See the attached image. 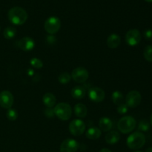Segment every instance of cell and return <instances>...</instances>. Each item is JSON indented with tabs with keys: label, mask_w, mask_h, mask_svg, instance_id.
Here are the masks:
<instances>
[{
	"label": "cell",
	"mask_w": 152,
	"mask_h": 152,
	"mask_svg": "<svg viewBox=\"0 0 152 152\" xmlns=\"http://www.w3.org/2000/svg\"><path fill=\"white\" fill-rule=\"evenodd\" d=\"M143 56L148 62H152V45H147L144 48Z\"/></svg>",
	"instance_id": "cb8c5ba5"
},
{
	"label": "cell",
	"mask_w": 152,
	"mask_h": 152,
	"mask_svg": "<svg viewBox=\"0 0 152 152\" xmlns=\"http://www.w3.org/2000/svg\"><path fill=\"white\" fill-rule=\"evenodd\" d=\"M16 30L13 27H7L4 30V32H3L4 37L7 39H11L16 36Z\"/></svg>",
	"instance_id": "7402d4cb"
},
{
	"label": "cell",
	"mask_w": 152,
	"mask_h": 152,
	"mask_svg": "<svg viewBox=\"0 0 152 152\" xmlns=\"http://www.w3.org/2000/svg\"><path fill=\"white\" fill-rule=\"evenodd\" d=\"M79 148V143L74 139H66L60 145V152H77Z\"/></svg>",
	"instance_id": "7c38bea8"
},
{
	"label": "cell",
	"mask_w": 152,
	"mask_h": 152,
	"mask_svg": "<svg viewBox=\"0 0 152 152\" xmlns=\"http://www.w3.org/2000/svg\"><path fill=\"white\" fill-rule=\"evenodd\" d=\"M142 100L140 93L137 91H132L129 92L126 97V104L129 108H134L139 106Z\"/></svg>",
	"instance_id": "52a82bcc"
},
{
	"label": "cell",
	"mask_w": 152,
	"mask_h": 152,
	"mask_svg": "<svg viewBox=\"0 0 152 152\" xmlns=\"http://www.w3.org/2000/svg\"><path fill=\"white\" fill-rule=\"evenodd\" d=\"M13 96L8 91H3L0 93V106L5 109L11 108L13 104Z\"/></svg>",
	"instance_id": "30bf717a"
},
{
	"label": "cell",
	"mask_w": 152,
	"mask_h": 152,
	"mask_svg": "<svg viewBox=\"0 0 152 152\" xmlns=\"http://www.w3.org/2000/svg\"><path fill=\"white\" fill-rule=\"evenodd\" d=\"M145 1L147 2H152V0H145Z\"/></svg>",
	"instance_id": "e575fe53"
},
{
	"label": "cell",
	"mask_w": 152,
	"mask_h": 152,
	"mask_svg": "<svg viewBox=\"0 0 152 152\" xmlns=\"http://www.w3.org/2000/svg\"><path fill=\"white\" fill-rule=\"evenodd\" d=\"M54 114L56 117H57L59 120H68L71 118L72 115V109L69 104L66 102H60L57 104L54 107Z\"/></svg>",
	"instance_id": "3957f363"
},
{
	"label": "cell",
	"mask_w": 152,
	"mask_h": 152,
	"mask_svg": "<svg viewBox=\"0 0 152 152\" xmlns=\"http://www.w3.org/2000/svg\"><path fill=\"white\" fill-rule=\"evenodd\" d=\"M71 76L68 73H62L58 77V80H59V83L62 85H65V84H68L70 81H71Z\"/></svg>",
	"instance_id": "603a6c76"
},
{
	"label": "cell",
	"mask_w": 152,
	"mask_h": 152,
	"mask_svg": "<svg viewBox=\"0 0 152 152\" xmlns=\"http://www.w3.org/2000/svg\"><path fill=\"white\" fill-rule=\"evenodd\" d=\"M69 132L74 136L79 137L83 134L86 131V126L84 122L80 119L72 120L69 124Z\"/></svg>",
	"instance_id": "8992f818"
},
{
	"label": "cell",
	"mask_w": 152,
	"mask_h": 152,
	"mask_svg": "<svg viewBox=\"0 0 152 152\" xmlns=\"http://www.w3.org/2000/svg\"><path fill=\"white\" fill-rule=\"evenodd\" d=\"M128 147L131 149H139L145 143V137L142 132H134L129 135L126 141Z\"/></svg>",
	"instance_id": "7a4b0ae2"
},
{
	"label": "cell",
	"mask_w": 152,
	"mask_h": 152,
	"mask_svg": "<svg viewBox=\"0 0 152 152\" xmlns=\"http://www.w3.org/2000/svg\"><path fill=\"white\" fill-rule=\"evenodd\" d=\"M44 114L48 118L51 119L55 117V114L54 111H53V109L52 108H47L44 111Z\"/></svg>",
	"instance_id": "f1b7e54d"
},
{
	"label": "cell",
	"mask_w": 152,
	"mask_h": 152,
	"mask_svg": "<svg viewBox=\"0 0 152 152\" xmlns=\"http://www.w3.org/2000/svg\"><path fill=\"white\" fill-rule=\"evenodd\" d=\"M74 111L75 115L79 118H85L87 116L88 108L84 104L77 103L74 106Z\"/></svg>",
	"instance_id": "e0dca14e"
},
{
	"label": "cell",
	"mask_w": 152,
	"mask_h": 152,
	"mask_svg": "<svg viewBox=\"0 0 152 152\" xmlns=\"http://www.w3.org/2000/svg\"><path fill=\"white\" fill-rule=\"evenodd\" d=\"M99 152H111V151L108 149V148H102V149L99 151Z\"/></svg>",
	"instance_id": "1f68e13d"
},
{
	"label": "cell",
	"mask_w": 152,
	"mask_h": 152,
	"mask_svg": "<svg viewBox=\"0 0 152 152\" xmlns=\"http://www.w3.org/2000/svg\"><path fill=\"white\" fill-rule=\"evenodd\" d=\"M6 116H7V118L9 120H10V121H15L18 117V113L15 109L10 108V109H7Z\"/></svg>",
	"instance_id": "4316f807"
},
{
	"label": "cell",
	"mask_w": 152,
	"mask_h": 152,
	"mask_svg": "<svg viewBox=\"0 0 152 152\" xmlns=\"http://www.w3.org/2000/svg\"><path fill=\"white\" fill-rule=\"evenodd\" d=\"M137 122L134 117L131 116L123 117L119 120L117 128L120 132L123 134H129L132 132L136 127Z\"/></svg>",
	"instance_id": "277c9868"
},
{
	"label": "cell",
	"mask_w": 152,
	"mask_h": 152,
	"mask_svg": "<svg viewBox=\"0 0 152 152\" xmlns=\"http://www.w3.org/2000/svg\"><path fill=\"white\" fill-rule=\"evenodd\" d=\"M86 94V89L82 86H76L71 90V96L76 99H82Z\"/></svg>",
	"instance_id": "d6986e66"
},
{
	"label": "cell",
	"mask_w": 152,
	"mask_h": 152,
	"mask_svg": "<svg viewBox=\"0 0 152 152\" xmlns=\"http://www.w3.org/2000/svg\"><path fill=\"white\" fill-rule=\"evenodd\" d=\"M89 99L94 102H101L104 100L105 94L102 88L98 87H94L88 91Z\"/></svg>",
	"instance_id": "8fae6325"
},
{
	"label": "cell",
	"mask_w": 152,
	"mask_h": 152,
	"mask_svg": "<svg viewBox=\"0 0 152 152\" xmlns=\"http://www.w3.org/2000/svg\"><path fill=\"white\" fill-rule=\"evenodd\" d=\"M18 47L24 51H30L35 47V42L31 37H24L18 41Z\"/></svg>",
	"instance_id": "4fadbf2b"
},
{
	"label": "cell",
	"mask_w": 152,
	"mask_h": 152,
	"mask_svg": "<svg viewBox=\"0 0 152 152\" xmlns=\"http://www.w3.org/2000/svg\"><path fill=\"white\" fill-rule=\"evenodd\" d=\"M128 110H129V107L126 105V104H120L118 105L117 108V112L120 114H125L128 112Z\"/></svg>",
	"instance_id": "83f0119b"
},
{
	"label": "cell",
	"mask_w": 152,
	"mask_h": 152,
	"mask_svg": "<svg viewBox=\"0 0 152 152\" xmlns=\"http://www.w3.org/2000/svg\"><path fill=\"white\" fill-rule=\"evenodd\" d=\"M99 129L103 132H109L113 127V122L108 117H101L99 120Z\"/></svg>",
	"instance_id": "2e32d148"
},
{
	"label": "cell",
	"mask_w": 152,
	"mask_h": 152,
	"mask_svg": "<svg viewBox=\"0 0 152 152\" xmlns=\"http://www.w3.org/2000/svg\"><path fill=\"white\" fill-rule=\"evenodd\" d=\"M141 34L137 29L129 30L126 34V42L129 45L136 46L140 42Z\"/></svg>",
	"instance_id": "9c48e42d"
},
{
	"label": "cell",
	"mask_w": 152,
	"mask_h": 152,
	"mask_svg": "<svg viewBox=\"0 0 152 152\" xmlns=\"http://www.w3.org/2000/svg\"><path fill=\"white\" fill-rule=\"evenodd\" d=\"M30 64H31V66L34 67V68H37V69H39V68H42L43 67L42 61L37 57L32 58L30 60Z\"/></svg>",
	"instance_id": "484cf974"
},
{
	"label": "cell",
	"mask_w": 152,
	"mask_h": 152,
	"mask_svg": "<svg viewBox=\"0 0 152 152\" xmlns=\"http://www.w3.org/2000/svg\"><path fill=\"white\" fill-rule=\"evenodd\" d=\"M120 134L117 131H111L105 135V142L109 145H114L120 141Z\"/></svg>",
	"instance_id": "9a60e30c"
},
{
	"label": "cell",
	"mask_w": 152,
	"mask_h": 152,
	"mask_svg": "<svg viewBox=\"0 0 152 152\" xmlns=\"http://www.w3.org/2000/svg\"><path fill=\"white\" fill-rule=\"evenodd\" d=\"M42 101L47 108H53L56 102V99L52 93H46L43 96Z\"/></svg>",
	"instance_id": "ac0fdd59"
},
{
	"label": "cell",
	"mask_w": 152,
	"mask_h": 152,
	"mask_svg": "<svg viewBox=\"0 0 152 152\" xmlns=\"http://www.w3.org/2000/svg\"><path fill=\"white\" fill-rule=\"evenodd\" d=\"M101 130L96 127H91L86 132V137L90 140H97L101 136Z\"/></svg>",
	"instance_id": "ffe728a7"
},
{
	"label": "cell",
	"mask_w": 152,
	"mask_h": 152,
	"mask_svg": "<svg viewBox=\"0 0 152 152\" xmlns=\"http://www.w3.org/2000/svg\"><path fill=\"white\" fill-rule=\"evenodd\" d=\"M145 152H152V147H150V148H148V149L146 150V151Z\"/></svg>",
	"instance_id": "d6a6232c"
},
{
	"label": "cell",
	"mask_w": 152,
	"mask_h": 152,
	"mask_svg": "<svg viewBox=\"0 0 152 152\" xmlns=\"http://www.w3.org/2000/svg\"><path fill=\"white\" fill-rule=\"evenodd\" d=\"M107 45L108 48L111 49L117 48L121 43V38L118 34H112L107 39Z\"/></svg>",
	"instance_id": "5bb4252c"
},
{
	"label": "cell",
	"mask_w": 152,
	"mask_h": 152,
	"mask_svg": "<svg viewBox=\"0 0 152 152\" xmlns=\"http://www.w3.org/2000/svg\"><path fill=\"white\" fill-rule=\"evenodd\" d=\"M28 74L29 76H31V77H32V76L34 74V71H33L32 69H28Z\"/></svg>",
	"instance_id": "4dcf8cb0"
},
{
	"label": "cell",
	"mask_w": 152,
	"mask_h": 152,
	"mask_svg": "<svg viewBox=\"0 0 152 152\" xmlns=\"http://www.w3.org/2000/svg\"><path fill=\"white\" fill-rule=\"evenodd\" d=\"M0 29H1V28H0Z\"/></svg>",
	"instance_id": "8d00e7d4"
},
{
	"label": "cell",
	"mask_w": 152,
	"mask_h": 152,
	"mask_svg": "<svg viewBox=\"0 0 152 152\" xmlns=\"http://www.w3.org/2000/svg\"><path fill=\"white\" fill-rule=\"evenodd\" d=\"M45 30L49 34H55L61 28L60 19L56 16H50L45 22Z\"/></svg>",
	"instance_id": "5b68a950"
},
{
	"label": "cell",
	"mask_w": 152,
	"mask_h": 152,
	"mask_svg": "<svg viewBox=\"0 0 152 152\" xmlns=\"http://www.w3.org/2000/svg\"><path fill=\"white\" fill-rule=\"evenodd\" d=\"M71 77L75 82L78 83H84L89 77V73L87 69L83 67L74 68L71 73Z\"/></svg>",
	"instance_id": "ba28073f"
},
{
	"label": "cell",
	"mask_w": 152,
	"mask_h": 152,
	"mask_svg": "<svg viewBox=\"0 0 152 152\" xmlns=\"http://www.w3.org/2000/svg\"><path fill=\"white\" fill-rule=\"evenodd\" d=\"M150 128V124L148 123V120H141L139 123V126H138V130L140 132H148Z\"/></svg>",
	"instance_id": "d4e9b609"
},
{
	"label": "cell",
	"mask_w": 152,
	"mask_h": 152,
	"mask_svg": "<svg viewBox=\"0 0 152 152\" xmlns=\"http://www.w3.org/2000/svg\"><path fill=\"white\" fill-rule=\"evenodd\" d=\"M8 19L15 25H23L28 19L26 10L20 7H13L8 11Z\"/></svg>",
	"instance_id": "6da1fadb"
},
{
	"label": "cell",
	"mask_w": 152,
	"mask_h": 152,
	"mask_svg": "<svg viewBox=\"0 0 152 152\" xmlns=\"http://www.w3.org/2000/svg\"><path fill=\"white\" fill-rule=\"evenodd\" d=\"M111 99L114 104L118 105H120L123 101V94L119 91H115L113 92L112 95H111Z\"/></svg>",
	"instance_id": "44dd1931"
},
{
	"label": "cell",
	"mask_w": 152,
	"mask_h": 152,
	"mask_svg": "<svg viewBox=\"0 0 152 152\" xmlns=\"http://www.w3.org/2000/svg\"><path fill=\"white\" fill-rule=\"evenodd\" d=\"M150 122H151V126H152V114H151V118H150Z\"/></svg>",
	"instance_id": "836d02e7"
},
{
	"label": "cell",
	"mask_w": 152,
	"mask_h": 152,
	"mask_svg": "<svg viewBox=\"0 0 152 152\" xmlns=\"http://www.w3.org/2000/svg\"><path fill=\"white\" fill-rule=\"evenodd\" d=\"M134 152H142V151H134Z\"/></svg>",
	"instance_id": "d590c367"
},
{
	"label": "cell",
	"mask_w": 152,
	"mask_h": 152,
	"mask_svg": "<svg viewBox=\"0 0 152 152\" xmlns=\"http://www.w3.org/2000/svg\"><path fill=\"white\" fill-rule=\"evenodd\" d=\"M144 37H145L146 39L148 40H151L152 39V30L151 29H148L146 31H144Z\"/></svg>",
	"instance_id": "f546056e"
}]
</instances>
